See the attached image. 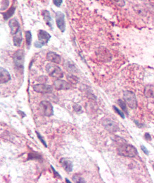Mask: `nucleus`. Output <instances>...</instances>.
<instances>
[{"label": "nucleus", "instance_id": "nucleus-12", "mask_svg": "<svg viewBox=\"0 0 154 183\" xmlns=\"http://www.w3.org/2000/svg\"><path fill=\"white\" fill-rule=\"evenodd\" d=\"M10 79H11V76H10L9 71L4 68H1L0 69V82L1 84H2L8 82Z\"/></svg>", "mask_w": 154, "mask_h": 183}, {"label": "nucleus", "instance_id": "nucleus-19", "mask_svg": "<svg viewBox=\"0 0 154 183\" xmlns=\"http://www.w3.org/2000/svg\"><path fill=\"white\" fill-rule=\"evenodd\" d=\"M118 104L119 105V106L121 107L123 112L125 113L126 114H128V111H127V103L125 102V101H122V100L119 99L118 101Z\"/></svg>", "mask_w": 154, "mask_h": 183}, {"label": "nucleus", "instance_id": "nucleus-7", "mask_svg": "<svg viewBox=\"0 0 154 183\" xmlns=\"http://www.w3.org/2000/svg\"><path fill=\"white\" fill-rule=\"evenodd\" d=\"M102 125H103L104 128L107 131H109V132L114 133L117 132L119 130L118 125L115 122H114L113 121L109 118L104 119L103 121H102Z\"/></svg>", "mask_w": 154, "mask_h": 183}, {"label": "nucleus", "instance_id": "nucleus-14", "mask_svg": "<svg viewBox=\"0 0 154 183\" xmlns=\"http://www.w3.org/2000/svg\"><path fill=\"white\" fill-rule=\"evenodd\" d=\"M60 163L65 170L68 172H70L72 170V163L70 160L67 158H62L60 160Z\"/></svg>", "mask_w": 154, "mask_h": 183}, {"label": "nucleus", "instance_id": "nucleus-33", "mask_svg": "<svg viewBox=\"0 0 154 183\" xmlns=\"http://www.w3.org/2000/svg\"><path fill=\"white\" fill-rule=\"evenodd\" d=\"M153 170H154V164H153Z\"/></svg>", "mask_w": 154, "mask_h": 183}, {"label": "nucleus", "instance_id": "nucleus-2", "mask_svg": "<svg viewBox=\"0 0 154 183\" xmlns=\"http://www.w3.org/2000/svg\"><path fill=\"white\" fill-rule=\"evenodd\" d=\"M46 70L50 76L56 79H60L63 76V73L62 70L58 66L53 64H49L46 65Z\"/></svg>", "mask_w": 154, "mask_h": 183}, {"label": "nucleus", "instance_id": "nucleus-27", "mask_svg": "<svg viewBox=\"0 0 154 183\" xmlns=\"http://www.w3.org/2000/svg\"><path fill=\"white\" fill-rule=\"evenodd\" d=\"M51 169H52V170H53V173H54V174H55V177H58V178H60V179H61V176L59 174V173L58 172H57V171L56 170H55L54 168H53V167L52 165L51 166Z\"/></svg>", "mask_w": 154, "mask_h": 183}, {"label": "nucleus", "instance_id": "nucleus-17", "mask_svg": "<svg viewBox=\"0 0 154 183\" xmlns=\"http://www.w3.org/2000/svg\"><path fill=\"white\" fill-rule=\"evenodd\" d=\"M144 94L147 98H154V86H147L144 90Z\"/></svg>", "mask_w": 154, "mask_h": 183}, {"label": "nucleus", "instance_id": "nucleus-16", "mask_svg": "<svg viewBox=\"0 0 154 183\" xmlns=\"http://www.w3.org/2000/svg\"><path fill=\"white\" fill-rule=\"evenodd\" d=\"M13 42L15 46H19L22 42V32L20 29L14 36H13Z\"/></svg>", "mask_w": 154, "mask_h": 183}, {"label": "nucleus", "instance_id": "nucleus-20", "mask_svg": "<svg viewBox=\"0 0 154 183\" xmlns=\"http://www.w3.org/2000/svg\"><path fill=\"white\" fill-rule=\"evenodd\" d=\"M31 40H32V35L30 31H26V42L27 44L28 47H30L31 44Z\"/></svg>", "mask_w": 154, "mask_h": 183}, {"label": "nucleus", "instance_id": "nucleus-18", "mask_svg": "<svg viewBox=\"0 0 154 183\" xmlns=\"http://www.w3.org/2000/svg\"><path fill=\"white\" fill-rule=\"evenodd\" d=\"M14 11H15V8L14 7V6H12V7L10 8V9L8 10L7 11L3 13V16H4V19L7 20L9 17H11V16H12L13 14H14Z\"/></svg>", "mask_w": 154, "mask_h": 183}, {"label": "nucleus", "instance_id": "nucleus-28", "mask_svg": "<svg viewBox=\"0 0 154 183\" xmlns=\"http://www.w3.org/2000/svg\"><path fill=\"white\" fill-rule=\"evenodd\" d=\"M62 2H63V0H53V4L56 5V6H58V7L60 6Z\"/></svg>", "mask_w": 154, "mask_h": 183}, {"label": "nucleus", "instance_id": "nucleus-30", "mask_svg": "<svg viewBox=\"0 0 154 183\" xmlns=\"http://www.w3.org/2000/svg\"><path fill=\"white\" fill-rule=\"evenodd\" d=\"M145 138L146 140H151V137H150V135L148 133H146L145 134Z\"/></svg>", "mask_w": 154, "mask_h": 183}, {"label": "nucleus", "instance_id": "nucleus-21", "mask_svg": "<svg viewBox=\"0 0 154 183\" xmlns=\"http://www.w3.org/2000/svg\"><path fill=\"white\" fill-rule=\"evenodd\" d=\"M67 79L70 81V82L72 83V84H77V81H78V79H77V78L76 77V76L73 74L68 75Z\"/></svg>", "mask_w": 154, "mask_h": 183}, {"label": "nucleus", "instance_id": "nucleus-15", "mask_svg": "<svg viewBox=\"0 0 154 183\" xmlns=\"http://www.w3.org/2000/svg\"><path fill=\"white\" fill-rule=\"evenodd\" d=\"M42 15H43V16H44V19L45 22L46 23V24H47L51 29H53V23L52 18H51L49 11H47V10H45V11H43Z\"/></svg>", "mask_w": 154, "mask_h": 183}, {"label": "nucleus", "instance_id": "nucleus-23", "mask_svg": "<svg viewBox=\"0 0 154 183\" xmlns=\"http://www.w3.org/2000/svg\"><path fill=\"white\" fill-rule=\"evenodd\" d=\"M72 180L75 182H84V180L83 178H82L81 177H79V176L77 175H74L73 177H72Z\"/></svg>", "mask_w": 154, "mask_h": 183}, {"label": "nucleus", "instance_id": "nucleus-8", "mask_svg": "<svg viewBox=\"0 0 154 183\" xmlns=\"http://www.w3.org/2000/svg\"><path fill=\"white\" fill-rule=\"evenodd\" d=\"M56 21L58 29L62 32L65 30V15L61 11H57L56 14Z\"/></svg>", "mask_w": 154, "mask_h": 183}, {"label": "nucleus", "instance_id": "nucleus-1", "mask_svg": "<svg viewBox=\"0 0 154 183\" xmlns=\"http://www.w3.org/2000/svg\"><path fill=\"white\" fill-rule=\"evenodd\" d=\"M118 153L124 157H134L138 154V151L136 148L131 145L123 144L119 147Z\"/></svg>", "mask_w": 154, "mask_h": 183}, {"label": "nucleus", "instance_id": "nucleus-29", "mask_svg": "<svg viewBox=\"0 0 154 183\" xmlns=\"http://www.w3.org/2000/svg\"><path fill=\"white\" fill-rule=\"evenodd\" d=\"M141 148L142 150H143V152L146 155H148V153H149L148 150H147V148L145 147V146H144V145H141Z\"/></svg>", "mask_w": 154, "mask_h": 183}, {"label": "nucleus", "instance_id": "nucleus-10", "mask_svg": "<svg viewBox=\"0 0 154 183\" xmlns=\"http://www.w3.org/2000/svg\"><path fill=\"white\" fill-rule=\"evenodd\" d=\"M55 89L57 90H68L71 88V84L63 80L58 79L53 83Z\"/></svg>", "mask_w": 154, "mask_h": 183}, {"label": "nucleus", "instance_id": "nucleus-32", "mask_svg": "<svg viewBox=\"0 0 154 183\" xmlns=\"http://www.w3.org/2000/svg\"><path fill=\"white\" fill-rule=\"evenodd\" d=\"M65 181H67L68 182H70V181L69 179H65Z\"/></svg>", "mask_w": 154, "mask_h": 183}, {"label": "nucleus", "instance_id": "nucleus-25", "mask_svg": "<svg viewBox=\"0 0 154 183\" xmlns=\"http://www.w3.org/2000/svg\"><path fill=\"white\" fill-rule=\"evenodd\" d=\"M36 135H37L38 138H39V140H41V143H42L43 145H44V146H45V147H46H46H47V145H46V141H45V140H44V138H42V136H41V135H40V134H39V133H38V132H37V131H36Z\"/></svg>", "mask_w": 154, "mask_h": 183}, {"label": "nucleus", "instance_id": "nucleus-4", "mask_svg": "<svg viewBox=\"0 0 154 183\" xmlns=\"http://www.w3.org/2000/svg\"><path fill=\"white\" fill-rule=\"evenodd\" d=\"M124 99L127 104L132 109H135L137 107V101L136 95L131 91H126L123 94Z\"/></svg>", "mask_w": 154, "mask_h": 183}, {"label": "nucleus", "instance_id": "nucleus-11", "mask_svg": "<svg viewBox=\"0 0 154 183\" xmlns=\"http://www.w3.org/2000/svg\"><path fill=\"white\" fill-rule=\"evenodd\" d=\"M46 59L49 61L53 63V64H60L61 61V57L56 53L53 51H49L46 55Z\"/></svg>", "mask_w": 154, "mask_h": 183}, {"label": "nucleus", "instance_id": "nucleus-5", "mask_svg": "<svg viewBox=\"0 0 154 183\" xmlns=\"http://www.w3.org/2000/svg\"><path fill=\"white\" fill-rule=\"evenodd\" d=\"M40 108L43 113L46 116H51L53 115V107L52 104L47 101H43L40 103Z\"/></svg>", "mask_w": 154, "mask_h": 183}, {"label": "nucleus", "instance_id": "nucleus-3", "mask_svg": "<svg viewBox=\"0 0 154 183\" xmlns=\"http://www.w3.org/2000/svg\"><path fill=\"white\" fill-rule=\"evenodd\" d=\"M51 35L49 33L46 32V31L44 30H39V33H38V38H39V41H36L34 43L35 47L36 48H41L45 44H47L49 41L50 39H51Z\"/></svg>", "mask_w": 154, "mask_h": 183}, {"label": "nucleus", "instance_id": "nucleus-13", "mask_svg": "<svg viewBox=\"0 0 154 183\" xmlns=\"http://www.w3.org/2000/svg\"><path fill=\"white\" fill-rule=\"evenodd\" d=\"M9 27L10 29H11V34L14 36L18 31H19L20 29V25L19 23L18 22V21L16 19H13L11 20H10L9 21Z\"/></svg>", "mask_w": 154, "mask_h": 183}, {"label": "nucleus", "instance_id": "nucleus-9", "mask_svg": "<svg viewBox=\"0 0 154 183\" xmlns=\"http://www.w3.org/2000/svg\"><path fill=\"white\" fill-rule=\"evenodd\" d=\"M33 88L36 92L42 93V94H48L53 91L52 87L51 86L46 84H36L34 85Z\"/></svg>", "mask_w": 154, "mask_h": 183}, {"label": "nucleus", "instance_id": "nucleus-6", "mask_svg": "<svg viewBox=\"0 0 154 183\" xmlns=\"http://www.w3.org/2000/svg\"><path fill=\"white\" fill-rule=\"evenodd\" d=\"M24 61V54L22 50H19L14 54V62L17 69H23Z\"/></svg>", "mask_w": 154, "mask_h": 183}, {"label": "nucleus", "instance_id": "nucleus-24", "mask_svg": "<svg viewBox=\"0 0 154 183\" xmlns=\"http://www.w3.org/2000/svg\"><path fill=\"white\" fill-rule=\"evenodd\" d=\"M113 108H114V111H116V112L117 113H118L119 116H121V117L122 118H125V116H124V112H122V111H121L120 110H119V109H117V107H116L115 106H113Z\"/></svg>", "mask_w": 154, "mask_h": 183}, {"label": "nucleus", "instance_id": "nucleus-31", "mask_svg": "<svg viewBox=\"0 0 154 183\" xmlns=\"http://www.w3.org/2000/svg\"><path fill=\"white\" fill-rule=\"evenodd\" d=\"M18 112H19V113H20V116H22V117L24 118V117H25V116H26V115L24 114V113H23V112H21V111H18Z\"/></svg>", "mask_w": 154, "mask_h": 183}, {"label": "nucleus", "instance_id": "nucleus-22", "mask_svg": "<svg viewBox=\"0 0 154 183\" xmlns=\"http://www.w3.org/2000/svg\"><path fill=\"white\" fill-rule=\"evenodd\" d=\"M112 2L114 3L116 5L119 6H123L125 4V1L124 0H111Z\"/></svg>", "mask_w": 154, "mask_h": 183}, {"label": "nucleus", "instance_id": "nucleus-26", "mask_svg": "<svg viewBox=\"0 0 154 183\" xmlns=\"http://www.w3.org/2000/svg\"><path fill=\"white\" fill-rule=\"evenodd\" d=\"M73 109H74V111H76L77 113L82 112V108H81V106H79V105H77V104L75 105V106H73Z\"/></svg>", "mask_w": 154, "mask_h": 183}]
</instances>
